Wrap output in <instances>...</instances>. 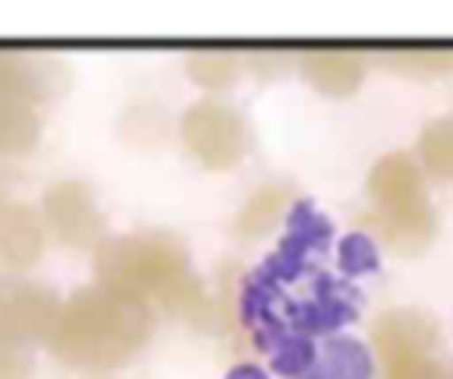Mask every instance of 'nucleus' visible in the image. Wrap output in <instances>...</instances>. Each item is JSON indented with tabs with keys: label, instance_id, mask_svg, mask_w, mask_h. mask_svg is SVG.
<instances>
[{
	"label": "nucleus",
	"instance_id": "obj_1",
	"mask_svg": "<svg viewBox=\"0 0 453 379\" xmlns=\"http://www.w3.org/2000/svg\"><path fill=\"white\" fill-rule=\"evenodd\" d=\"M149 333H152L149 301L96 283L60 305L50 333V347L67 365L113 368L124 365L149 340Z\"/></svg>",
	"mask_w": 453,
	"mask_h": 379
},
{
	"label": "nucleus",
	"instance_id": "obj_2",
	"mask_svg": "<svg viewBox=\"0 0 453 379\" xmlns=\"http://www.w3.org/2000/svg\"><path fill=\"white\" fill-rule=\"evenodd\" d=\"M96 276L106 287H117L134 298H159L166 308L198 315L202 312V287L188 273V255L177 237L145 230L127 234L96 255Z\"/></svg>",
	"mask_w": 453,
	"mask_h": 379
},
{
	"label": "nucleus",
	"instance_id": "obj_3",
	"mask_svg": "<svg viewBox=\"0 0 453 379\" xmlns=\"http://www.w3.org/2000/svg\"><path fill=\"white\" fill-rule=\"evenodd\" d=\"M368 198L382 237L403 251H418L435 234V213L425 195L418 163L407 152H389L368 170Z\"/></svg>",
	"mask_w": 453,
	"mask_h": 379
},
{
	"label": "nucleus",
	"instance_id": "obj_4",
	"mask_svg": "<svg viewBox=\"0 0 453 379\" xmlns=\"http://www.w3.org/2000/svg\"><path fill=\"white\" fill-rule=\"evenodd\" d=\"M57 312V301L39 287L0 290V379L32 375V340L53 333Z\"/></svg>",
	"mask_w": 453,
	"mask_h": 379
},
{
	"label": "nucleus",
	"instance_id": "obj_5",
	"mask_svg": "<svg viewBox=\"0 0 453 379\" xmlns=\"http://www.w3.org/2000/svg\"><path fill=\"white\" fill-rule=\"evenodd\" d=\"M382 379H442L435 361V322L414 308L386 312L375 322Z\"/></svg>",
	"mask_w": 453,
	"mask_h": 379
},
{
	"label": "nucleus",
	"instance_id": "obj_6",
	"mask_svg": "<svg viewBox=\"0 0 453 379\" xmlns=\"http://www.w3.org/2000/svg\"><path fill=\"white\" fill-rule=\"evenodd\" d=\"M361 294L354 290L350 280L333 276L315 269L311 273V294L308 298H290L283 308V319L294 333L304 336H336L343 326L357 319Z\"/></svg>",
	"mask_w": 453,
	"mask_h": 379
},
{
	"label": "nucleus",
	"instance_id": "obj_7",
	"mask_svg": "<svg viewBox=\"0 0 453 379\" xmlns=\"http://www.w3.org/2000/svg\"><path fill=\"white\" fill-rule=\"evenodd\" d=\"M184 145L212 170L234 166L244 156V120L223 103H195L180 120Z\"/></svg>",
	"mask_w": 453,
	"mask_h": 379
},
{
	"label": "nucleus",
	"instance_id": "obj_8",
	"mask_svg": "<svg viewBox=\"0 0 453 379\" xmlns=\"http://www.w3.org/2000/svg\"><path fill=\"white\" fill-rule=\"evenodd\" d=\"M42 209H46V220L53 227V234L64 241V244H74V248H88L99 241L103 234V216L96 213L92 205V195L85 184H74V181H64V184H53L42 198Z\"/></svg>",
	"mask_w": 453,
	"mask_h": 379
},
{
	"label": "nucleus",
	"instance_id": "obj_9",
	"mask_svg": "<svg viewBox=\"0 0 453 379\" xmlns=\"http://www.w3.org/2000/svg\"><path fill=\"white\" fill-rule=\"evenodd\" d=\"M315 379H375V351L350 336L336 333L319 344V361H315Z\"/></svg>",
	"mask_w": 453,
	"mask_h": 379
},
{
	"label": "nucleus",
	"instance_id": "obj_10",
	"mask_svg": "<svg viewBox=\"0 0 453 379\" xmlns=\"http://www.w3.org/2000/svg\"><path fill=\"white\" fill-rule=\"evenodd\" d=\"M304 78L326 96H350L365 78V57L350 50H315L301 60Z\"/></svg>",
	"mask_w": 453,
	"mask_h": 379
},
{
	"label": "nucleus",
	"instance_id": "obj_11",
	"mask_svg": "<svg viewBox=\"0 0 453 379\" xmlns=\"http://www.w3.org/2000/svg\"><path fill=\"white\" fill-rule=\"evenodd\" d=\"M329 244H333V220H329L311 198H297V202L287 209V216H283L280 248L311 259V255L326 251Z\"/></svg>",
	"mask_w": 453,
	"mask_h": 379
},
{
	"label": "nucleus",
	"instance_id": "obj_12",
	"mask_svg": "<svg viewBox=\"0 0 453 379\" xmlns=\"http://www.w3.org/2000/svg\"><path fill=\"white\" fill-rule=\"evenodd\" d=\"M42 251V230L28 205L7 202L0 213V259L14 269H25Z\"/></svg>",
	"mask_w": 453,
	"mask_h": 379
},
{
	"label": "nucleus",
	"instance_id": "obj_13",
	"mask_svg": "<svg viewBox=\"0 0 453 379\" xmlns=\"http://www.w3.org/2000/svg\"><path fill=\"white\" fill-rule=\"evenodd\" d=\"M53 78H57V67L50 60L0 50V103H25L28 96L46 92Z\"/></svg>",
	"mask_w": 453,
	"mask_h": 379
},
{
	"label": "nucleus",
	"instance_id": "obj_14",
	"mask_svg": "<svg viewBox=\"0 0 453 379\" xmlns=\"http://www.w3.org/2000/svg\"><path fill=\"white\" fill-rule=\"evenodd\" d=\"M287 294H283V283H276L262 266H255L244 283H241V298H237V312H241V322L248 329L269 322V319H283V308H287Z\"/></svg>",
	"mask_w": 453,
	"mask_h": 379
},
{
	"label": "nucleus",
	"instance_id": "obj_15",
	"mask_svg": "<svg viewBox=\"0 0 453 379\" xmlns=\"http://www.w3.org/2000/svg\"><path fill=\"white\" fill-rule=\"evenodd\" d=\"M336 251V269L343 280H357V276H368L382 266V255H379V241L368 234V230H347L336 237L333 244Z\"/></svg>",
	"mask_w": 453,
	"mask_h": 379
},
{
	"label": "nucleus",
	"instance_id": "obj_16",
	"mask_svg": "<svg viewBox=\"0 0 453 379\" xmlns=\"http://www.w3.org/2000/svg\"><path fill=\"white\" fill-rule=\"evenodd\" d=\"M315 361H319V344L315 336H304V333H287L273 354H269V372L273 375H283V379H304L315 372Z\"/></svg>",
	"mask_w": 453,
	"mask_h": 379
},
{
	"label": "nucleus",
	"instance_id": "obj_17",
	"mask_svg": "<svg viewBox=\"0 0 453 379\" xmlns=\"http://www.w3.org/2000/svg\"><path fill=\"white\" fill-rule=\"evenodd\" d=\"M418 156L435 177L453 181V113L425 124V131L418 138Z\"/></svg>",
	"mask_w": 453,
	"mask_h": 379
},
{
	"label": "nucleus",
	"instance_id": "obj_18",
	"mask_svg": "<svg viewBox=\"0 0 453 379\" xmlns=\"http://www.w3.org/2000/svg\"><path fill=\"white\" fill-rule=\"evenodd\" d=\"M39 120L28 103H0V152H25L35 145Z\"/></svg>",
	"mask_w": 453,
	"mask_h": 379
},
{
	"label": "nucleus",
	"instance_id": "obj_19",
	"mask_svg": "<svg viewBox=\"0 0 453 379\" xmlns=\"http://www.w3.org/2000/svg\"><path fill=\"white\" fill-rule=\"evenodd\" d=\"M386 64L411 78H439L453 71V53L449 50H403V53H389Z\"/></svg>",
	"mask_w": 453,
	"mask_h": 379
},
{
	"label": "nucleus",
	"instance_id": "obj_20",
	"mask_svg": "<svg viewBox=\"0 0 453 379\" xmlns=\"http://www.w3.org/2000/svg\"><path fill=\"white\" fill-rule=\"evenodd\" d=\"M234 71H237V64L226 53H195V57H188V74L198 85H209V89L230 85L234 81Z\"/></svg>",
	"mask_w": 453,
	"mask_h": 379
},
{
	"label": "nucleus",
	"instance_id": "obj_21",
	"mask_svg": "<svg viewBox=\"0 0 453 379\" xmlns=\"http://www.w3.org/2000/svg\"><path fill=\"white\" fill-rule=\"evenodd\" d=\"M276 213H280V188H262V191H255V198L244 205V213H241V220H237V230H241V234H262Z\"/></svg>",
	"mask_w": 453,
	"mask_h": 379
},
{
	"label": "nucleus",
	"instance_id": "obj_22",
	"mask_svg": "<svg viewBox=\"0 0 453 379\" xmlns=\"http://www.w3.org/2000/svg\"><path fill=\"white\" fill-rule=\"evenodd\" d=\"M273 372L269 368H262L258 361H237V365H230L226 368V375L223 379H269Z\"/></svg>",
	"mask_w": 453,
	"mask_h": 379
},
{
	"label": "nucleus",
	"instance_id": "obj_23",
	"mask_svg": "<svg viewBox=\"0 0 453 379\" xmlns=\"http://www.w3.org/2000/svg\"><path fill=\"white\" fill-rule=\"evenodd\" d=\"M304 379H315V375H304Z\"/></svg>",
	"mask_w": 453,
	"mask_h": 379
},
{
	"label": "nucleus",
	"instance_id": "obj_24",
	"mask_svg": "<svg viewBox=\"0 0 453 379\" xmlns=\"http://www.w3.org/2000/svg\"><path fill=\"white\" fill-rule=\"evenodd\" d=\"M0 213H4V202H0Z\"/></svg>",
	"mask_w": 453,
	"mask_h": 379
}]
</instances>
